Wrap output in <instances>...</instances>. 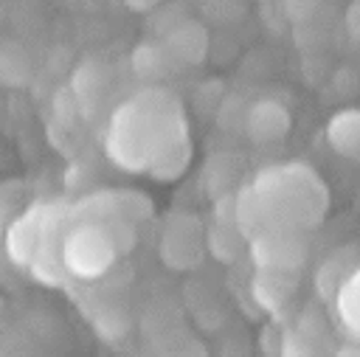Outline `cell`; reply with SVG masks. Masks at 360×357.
<instances>
[{"instance_id":"obj_1","label":"cell","mask_w":360,"mask_h":357,"mask_svg":"<svg viewBox=\"0 0 360 357\" xmlns=\"http://www.w3.org/2000/svg\"><path fill=\"white\" fill-rule=\"evenodd\" d=\"M118 245L112 239V233L101 225V222H90V219H79V225L65 233L62 242V264L65 270H70L79 278H98L110 270V264L115 261Z\"/></svg>"},{"instance_id":"obj_2","label":"cell","mask_w":360,"mask_h":357,"mask_svg":"<svg viewBox=\"0 0 360 357\" xmlns=\"http://www.w3.org/2000/svg\"><path fill=\"white\" fill-rule=\"evenodd\" d=\"M250 239V256L259 270L295 273L307 259V242L298 236V231H262Z\"/></svg>"},{"instance_id":"obj_3","label":"cell","mask_w":360,"mask_h":357,"mask_svg":"<svg viewBox=\"0 0 360 357\" xmlns=\"http://www.w3.org/2000/svg\"><path fill=\"white\" fill-rule=\"evenodd\" d=\"M163 259L172 267H191L197 264V259L205 253V236L200 222H194L191 216H180L169 225V231L163 233V245H160Z\"/></svg>"},{"instance_id":"obj_4","label":"cell","mask_w":360,"mask_h":357,"mask_svg":"<svg viewBox=\"0 0 360 357\" xmlns=\"http://www.w3.org/2000/svg\"><path fill=\"white\" fill-rule=\"evenodd\" d=\"M287 129H290V112L278 101L264 98V101L250 104V110L245 112V132L256 143L281 141L287 135Z\"/></svg>"},{"instance_id":"obj_5","label":"cell","mask_w":360,"mask_h":357,"mask_svg":"<svg viewBox=\"0 0 360 357\" xmlns=\"http://www.w3.org/2000/svg\"><path fill=\"white\" fill-rule=\"evenodd\" d=\"M169 59H180L186 65H197L205 56V31L197 22H177L163 39Z\"/></svg>"},{"instance_id":"obj_6","label":"cell","mask_w":360,"mask_h":357,"mask_svg":"<svg viewBox=\"0 0 360 357\" xmlns=\"http://www.w3.org/2000/svg\"><path fill=\"white\" fill-rule=\"evenodd\" d=\"M326 138L335 152L360 163V110L338 112L326 126Z\"/></svg>"},{"instance_id":"obj_7","label":"cell","mask_w":360,"mask_h":357,"mask_svg":"<svg viewBox=\"0 0 360 357\" xmlns=\"http://www.w3.org/2000/svg\"><path fill=\"white\" fill-rule=\"evenodd\" d=\"M292 273H278V270H259V278L253 281V292L256 298L267 306V309H278L281 304H287L290 292H292Z\"/></svg>"},{"instance_id":"obj_8","label":"cell","mask_w":360,"mask_h":357,"mask_svg":"<svg viewBox=\"0 0 360 357\" xmlns=\"http://www.w3.org/2000/svg\"><path fill=\"white\" fill-rule=\"evenodd\" d=\"M28 73H31V65H28L25 51L20 45L3 42L0 45V79L8 84H22Z\"/></svg>"},{"instance_id":"obj_9","label":"cell","mask_w":360,"mask_h":357,"mask_svg":"<svg viewBox=\"0 0 360 357\" xmlns=\"http://www.w3.org/2000/svg\"><path fill=\"white\" fill-rule=\"evenodd\" d=\"M166 62H169V53H166V48H160V45H141V48L132 53V67H135V73L143 76V79H158V76L163 73Z\"/></svg>"},{"instance_id":"obj_10","label":"cell","mask_w":360,"mask_h":357,"mask_svg":"<svg viewBox=\"0 0 360 357\" xmlns=\"http://www.w3.org/2000/svg\"><path fill=\"white\" fill-rule=\"evenodd\" d=\"M281 8H284V17L290 22H304L315 14L318 0H281Z\"/></svg>"},{"instance_id":"obj_11","label":"cell","mask_w":360,"mask_h":357,"mask_svg":"<svg viewBox=\"0 0 360 357\" xmlns=\"http://www.w3.org/2000/svg\"><path fill=\"white\" fill-rule=\"evenodd\" d=\"M346 22H349V31H352V37H354V39H360V3H354V6L349 8V17H346Z\"/></svg>"},{"instance_id":"obj_12","label":"cell","mask_w":360,"mask_h":357,"mask_svg":"<svg viewBox=\"0 0 360 357\" xmlns=\"http://www.w3.org/2000/svg\"><path fill=\"white\" fill-rule=\"evenodd\" d=\"M158 0H129V6L132 8H149V6H155Z\"/></svg>"}]
</instances>
